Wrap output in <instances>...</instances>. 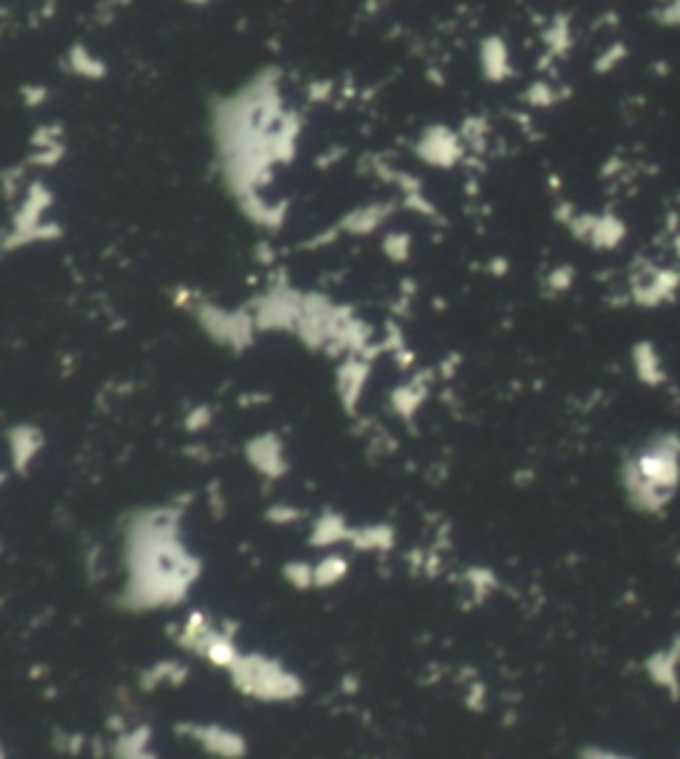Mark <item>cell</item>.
<instances>
[]
</instances>
